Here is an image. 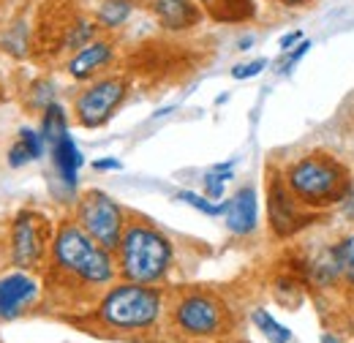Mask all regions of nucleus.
Instances as JSON below:
<instances>
[{
    "instance_id": "1",
    "label": "nucleus",
    "mask_w": 354,
    "mask_h": 343,
    "mask_svg": "<svg viewBox=\"0 0 354 343\" xmlns=\"http://www.w3.org/2000/svg\"><path fill=\"white\" fill-rule=\"evenodd\" d=\"M46 264L55 281L80 289H104L118 278V261L112 251L98 245L77 221H60Z\"/></svg>"
},
{
    "instance_id": "2",
    "label": "nucleus",
    "mask_w": 354,
    "mask_h": 343,
    "mask_svg": "<svg viewBox=\"0 0 354 343\" xmlns=\"http://www.w3.org/2000/svg\"><path fill=\"white\" fill-rule=\"evenodd\" d=\"M115 254H118V259H115L118 275H123V281L147 284V286L161 284L169 275L172 261H175L172 240L147 221H129L126 223Z\"/></svg>"
},
{
    "instance_id": "3",
    "label": "nucleus",
    "mask_w": 354,
    "mask_h": 343,
    "mask_svg": "<svg viewBox=\"0 0 354 343\" xmlns=\"http://www.w3.org/2000/svg\"><path fill=\"white\" fill-rule=\"evenodd\" d=\"M349 169L338 158L327 153H310L289 164L283 172V183L292 196L306 210H322L335 202H344L349 188Z\"/></svg>"
},
{
    "instance_id": "4",
    "label": "nucleus",
    "mask_w": 354,
    "mask_h": 343,
    "mask_svg": "<svg viewBox=\"0 0 354 343\" xmlns=\"http://www.w3.org/2000/svg\"><path fill=\"white\" fill-rule=\"evenodd\" d=\"M95 316L115 333H145L153 330L164 316V295L156 286L123 281L104 292L95 305Z\"/></svg>"
},
{
    "instance_id": "5",
    "label": "nucleus",
    "mask_w": 354,
    "mask_h": 343,
    "mask_svg": "<svg viewBox=\"0 0 354 343\" xmlns=\"http://www.w3.org/2000/svg\"><path fill=\"white\" fill-rule=\"evenodd\" d=\"M55 226L41 210L25 207L11 218L8 226V259L17 270L39 272L49 261Z\"/></svg>"
},
{
    "instance_id": "6",
    "label": "nucleus",
    "mask_w": 354,
    "mask_h": 343,
    "mask_svg": "<svg viewBox=\"0 0 354 343\" xmlns=\"http://www.w3.org/2000/svg\"><path fill=\"white\" fill-rule=\"evenodd\" d=\"M172 324L188 338H221L229 333V310L210 292H188L172 305Z\"/></svg>"
},
{
    "instance_id": "7",
    "label": "nucleus",
    "mask_w": 354,
    "mask_h": 343,
    "mask_svg": "<svg viewBox=\"0 0 354 343\" xmlns=\"http://www.w3.org/2000/svg\"><path fill=\"white\" fill-rule=\"evenodd\" d=\"M74 221L98 245H104L106 251H115L120 237H123V229H126V210L109 194H104L98 188H90L77 202Z\"/></svg>"
},
{
    "instance_id": "8",
    "label": "nucleus",
    "mask_w": 354,
    "mask_h": 343,
    "mask_svg": "<svg viewBox=\"0 0 354 343\" xmlns=\"http://www.w3.org/2000/svg\"><path fill=\"white\" fill-rule=\"evenodd\" d=\"M129 95V80L120 74L112 77H101L95 82H90L77 98H74V115L77 123L82 129H101L115 112L118 106L126 101Z\"/></svg>"
},
{
    "instance_id": "9",
    "label": "nucleus",
    "mask_w": 354,
    "mask_h": 343,
    "mask_svg": "<svg viewBox=\"0 0 354 343\" xmlns=\"http://www.w3.org/2000/svg\"><path fill=\"white\" fill-rule=\"evenodd\" d=\"M267 210H270V226L278 237H292L300 232L313 215L306 213V207L292 196L281 174H272L267 180Z\"/></svg>"
},
{
    "instance_id": "10",
    "label": "nucleus",
    "mask_w": 354,
    "mask_h": 343,
    "mask_svg": "<svg viewBox=\"0 0 354 343\" xmlns=\"http://www.w3.org/2000/svg\"><path fill=\"white\" fill-rule=\"evenodd\" d=\"M41 297V281L36 272L11 270L0 275V322H14L25 316Z\"/></svg>"
},
{
    "instance_id": "11",
    "label": "nucleus",
    "mask_w": 354,
    "mask_h": 343,
    "mask_svg": "<svg viewBox=\"0 0 354 343\" xmlns=\"http://www.w3.org/2000/svg\"><path fill=\"white\" fill-rule=\"evenodd\" d=\"M223 218H226V229L237 237H245L257 229L259 223V202H257V188L254 185H243L240 191H234L232 199L223 202Z\"/></svg>"
},
{
    "instance_id": "12",
    "label": "nucleus",
    "mask_w": 354,
    "mask_h": 343,
    "mask_svg": "<svg viewBox=\"0 0 354 343\" xmlns=\"http://www.w3.org/2000/svg\"><path fill=\"white\" fill-rule=\"evenodd\" d=\"M115 57V44L104 41V39H93L88 46H82L80 52L71 55V60L66 63V71L68 77L85 82V80H93L101 68H106Z\"/></svg>"
},
{
    "instance_id": "13",
    "label": "nucleus",
    "mask_w": 354,
    "mask_h": 343,
    "mask_svg": "<svg viewBox=\"0 0 354 343\" xmlns=\"http://www.w3.org/2000/svg\"><path fill=\"white\" fill-rule=\"evenodd\" d=\"M153 14L167 30H188L202 22V8L194 0H153Z\"/></svg>"
},
{
    "instance_id": "14",
    "label": "nucleus",
    "mask_w": 354,
    "mask_h": 343,
    "mask_svg": "<svg viewBox=\"0 0 354 343\" xmlns=\"http://www.w3.org/2000/svg\"><path fill=\"white\" fill-rule=\"evenodd\" d=\"M85 164V156L80 153L77 142L71 133H66L60 142L52 145V167L57 172V177L63 180L66 188H77V180H80V169Z\"/></svg>"
},
{
    "instance_id": "15",
    "label": "nucleus",
    "mask_w": 354,
    "mask_h": 343,
    "mask_svg": "<svg viewBox=\"0 0 354 343\" xmlns=\"http://www.w3.org/2000/svg\"><path fill=\"white\" fill-rule=\"evenodd\" d=\"M308 272L319 286H333V284H338V278H344V272H341V259H338L335 245L322 248L316 257L310 259Z\"/></svg>"
},
{
    "instance_id": "16",
    "label": "nucleus",
    "mask_w": 354,
    "mask_h": 343,
    "mask_svg": "<svg viewBox=\"0 0 354 343\" xmlns=\"http://www.w3.org/2000/svg\"><path fill=\"white\" fill-rule=\"evenodd\" d=\"M131 14H133V0H101L98 3V11H95V22H98V28L115 30V28L126 25Z\"/></svg>"
},
{
    "instance_id": "17",
    "label": "nucleus",
    "mask_w": 354,
    "mask_h": 343,
    "mask_svg": "<svg viewBox=\"0 0 354 343\" xmlns=\"http://www.w3.org/2000/svg\"><path fill=\"white\" fill-rule=\"evenodd\" d=\"M66 133H68V115H66V109L57 101H52L44 112H41V136H44L46 145L52 147Z\"/></svg>"
},
{
    "instance_id": "18",
    "label": "nucleus",
    "mask_w": 354,
    "mask_h": 343,
    "mask_svg": "<svg viewBox=\"0 0 354 343\" xmlns=\"http://www.w3.org/2000/svg\"><path fill=\"white\" fill-rule=\"evenodd\" d=\"M98 33V22H90V19H77L71 25H66V33L60 39V49L66 52H80L82 46H88Z\"/></svg>"
},
{
    "instance_id": "19",
    "label": "nucleus",
    "mask_w": 354,
    "mask_h": 343,
    "mask_svg": "<svg viewBox=\"0 0 354 343\" xmlns=\"http://www.w3.org/2000/svg\"><path fill=\"white\" fill-rule=\"evenodd\" d=\"M251 322L257 324V330L265 335L270 343H289L292 341V330L289 327H283L270 310L265 308H257L254 313H251Z\"/></svg>"
},
{
    "instance_id": "20",
    "label": "nucleus",
    "mask_w": 354,
    "mask_h": 343,
    "mask_svg": "<svg viewBox=\"0 0 354 343\" xmlns=\"http://www.w3.org/2000/svg\"><path fill=\"white\" fill-rule=\"evenodd\" d=\"M30 28H28V22H14V25H8V30L3 33V52H8V55H14V57H25L28 52H30V33H28Z\"/></svg>"
},
{
    "instance_id": "21",
    "label": "nucleus",
    "mask_w": 354,
    "mask_h": 343,
    "mask_svg": "<svg viewBox=\"0 0 354 343\" xmlns=\"http://www.w3.org/2000/svg\"><path fill=\"white\" fill-rule=\"evenodd\" d=\"M232 161H226V164H218V167H213V172H207L205 174V196L207 199H213V202H218L223 196V188H226V183L232 180Z\"/></svg>"
},
{
    "instance_id": "22",
    "label": "nucleus",
    "mask_w": 354,
    "mask_h": 343,
    "mask_svg": "<svg viewBox=\"0 0 354 343\" xmlns=\"http://www.w3.org/2000/svg\"><path fill=\"white\" fill-rule=\"evenodd\" d=\"M177 199H180V202H185V205H191V207H194V210H199V213L210 215V218L223 215V202H213V199H207V196H202V194L180 191V194H177Z\"/></svg>"
},
{
    "instance_id": "23",
    "label": "nucleus",
    "mask_w": 354,
    "mask_h": 343,
    "mask_svg": "<svg viewBox=\"0 0 354 343\" xmlns=\"http://www.w3.org/2000/svg\"><path fill=\"white\" fill-rule=\"evenodd\" d=\"M335 251L341 259V272H344V281L354 286V234L344 237L341 243H335Z\"/></svg>"
},
{
    "instance_id": "24",
    "label": "nucleus",
    "mask_w": 354,
    "mask_h": 343,
    "mask_svg": "<svg viewBox=\"0 0 354 343\" xmlns=\"http://www.w3.org/2000/svg\"><path fill=\"white\" fill-rule=\"evenodd\" d=\"M17 139L28 147V153H30V158L33 161H39L41 156H44V136H41V131H33V129H19V133H17Z\"/></svg>"
},
{
    "instance_id": "25",
    "label": "nucleus",
    "mask_w": 354,
    "mask_h": 343,
    "mask_svg": "<svg viewBox=\"0 0 354 343\" xmlns=\"http://www.w3.org/2000/svg\"><path fill=\"white\" fill-rule=\"evenodd\" d=\"M308 49H310V41H303L297 44L295 49H289V52H283V60H281V74H292L295 71V66L308 55Z\"/></svg>"
},
{
    "instance_id": "26",
    "label": "nucleus",
    "mask_w": 354,
    "mask_h": 343,
    "mask_svg": "<svg viewBox=\"0 0 354 343\" xmlns=\"http://www.w3.org/2000/svg\"><path fill=\"white\" fill-rule=\"evenodd\" d=\"M33 90H36V98H33L30 104L44 112L46 106L55 101V85H52L49 80H39V82H33Z\"/></svg>"
},
{
    "instance_id": "27",
    "label": "nucleus",
    "mask_w": 354,
    "mask_h": 343,
    "mask_svg": "<svg viewBox=\"0 0 354 343\" xmlns=\"http://www.w3.org/2000/svg\"><path fill=\"white\" fill-rule=\"evenodd\" d=\"M267 68V57H257L251 63H243V66H234L232 68V77L234 80H251V77H259Z\"/></svg>"
},
{
    "instance_id": "28",
    "label": "nucleus",
    "mask_w": 354,
    "mask_h": 343,
    "mask_svg": "<svg viewBox=\"0 0 354 343\" xmlns=\"http://www.w3.org/2000/svg\"><path fill=\"white\" fill-rule=\"evenodd\" d=\"M6 161H8V167L11 169H19V167H25V164H30L33 158H30V153H28V147L17 139L11 147H8V156H6Z\"/></svg>"
},
{
    "instance_id": "29",
    "label": "nucleus",
    "mask_w": 354,
    "mask_h": 343,
    "mask_svg": "<svg viewBox=\"0 0 354 343\" xmlns=\"http://www.w3.org/2000/svg\"><path fill=\"white\" fill-rule=\"evenodd\" d=\"M303 41V30H292V33H286L281 41H278V49L281 52H289V49H295V44Z\"/></svg>"
},
{
    "instance_id": "30",
    "label": "nucleus",
    "mask_w": 354,
    "mask_h": 343,
    "mask_svg": "<svg viewBox=\"0 0 354 343\" xmlns=\"http://www.w3.org/2000/svg\"><path fill=\"white\" fill-rule=\"evenodd\" d=\"M344 215H346V221L354 223V177L349 180V188H346V196H344Z\"/></svg>"
},
{
    "instance_id": "31",
    "label": "nucleus",
    "mask_w": 354,
    "mask_h": 343,
    "mask_svg": "<svg viewBox=\"0 0 354 343\" xmlns=\"http://www.w3.org/2000/svg\"><path fill=\"white\" fill-rule=\"evenodd\" d=\"M93 169L95 172H118V169H123V164H120L118 158H101V161L93 164Z\"/></svg>"
},
{
    "instance_id": "32",
    "label": "nucleus",
    "mask_w": 354,
    "mask_h": 343,
    "mask_svg": "<svg viewBox=\"0 0 354 343\" xmlns=\"http://www.w3.org/2000/svg\"><path fill=\"white\" fill-rule=\"evenodd\" d=\"M196 3H199V6H207L213 14H216V8H218V6H226V0H196Z\"/></svg>"
},
{
    "instance_id": "33",
    "label": "nucleus",
    "mask_w": 354,
    "mask_h": 343,
    "mask_svg": "<svg viewBox=\"0 0 354 343\" xmlns=\"http://www.w3.org/2000/svg\"><path fill=\"white\" fill-rule=\"evenodd\" d=\"M322 343H341V341H338L335 335H330V333H324V335H322Z\"/></svg>"
},
{
    "instance_id": "34",
    "label": "nucleus",
    "mask_w": 354,
    "mask_h": 343,
    "mask_svg": "<svg viewBox=\"0 0 354 343\" xmlns=\"http://www.w3.org/2000/svg\"><path fill=\"white\" fill-rule=\"evenodd\" d=\"M281 3H283V6H306L308 0H281Z\"/></svg>"
},
{
    "instance_id": "35",
    "label": "nucleus",
    "mask_w": 354,
    "mask_h": 343,
    "mask_svg": "<svg viewBox=\"0 0 354 343\" xmlns=\"http://www.w3.org/2000/svg\"><path fill=\"white\" fill-rule=\"evenodd\" d=\"M251 44H254V39L248 36V39H243V41H240V46H237V49H251Z\"/></svg>"
}]
</instances>
